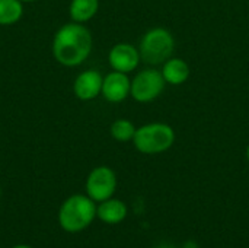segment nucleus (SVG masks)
<instances>
[{"instance_id":"f3484780","label":"nucleus","mask_w":249,"mask_h":248,"mask_svg":"<svg viewBox=\"0 0 249 248\" xmlns=\"http://www.w3.org/2000/svg\"><path fill=\"white\" fill-rule=\"evenodd\" d=\"M19 1H22L25 4V3H34V1H38V0H19Z\"/></svg>"},{"instance_id":"f257e3e1","label":"nucleus","mask_w":249,"mask_h":248,"mask_svg":"<svg viewBox=\"0 0 249 248\" xmlns=\"http://www.w3.org/2000/svg\"><path fill=\"white\" fill-rule=\"evenodd\" d=\"M92 32L77 22L61 25L51 41V53L54 60L64 67H77L83 64L92 53Z\"/></svg>"},{"instance_id":"f8f14e48","label":"nucleus","mask_w":249,"mask_h":248,"mask_svg":"<svg viewBox=\"0 0 249 248\" xmlns=\"http://www.w3.org/2000/svg\"><path fill=\"white\" fill-rule=\"evenodd\" d=\"M99 10V0H70L69 16L73 22L86 23L96 16Z\"/></svg>"},{"instance_id":"0eeeda50","label":"nucleus","mask_w":249,"mask_h":248,"mask_svg":"<svg viewBox=\"0 0 249 248\" xmlns=\"http://www.w3.org/2000/svg\"><path fill=\"white\" fill-rule=\"evenodd\" d=\"M140 60L139 48L128 42H118L108 53V63L111 69L127 75L139 66Z\"/></svg>"},{"instance_id":"9b49d317","label":"nucleus","mask_w":249,"mask_h":248,"mask_svg":"<svg viewBox=\"0 0 249 248\" xmlns=\"http://www.w3.org/2000/svg\"><path fill=\"white\" fill-rule=\"evenodd\" d=\"M163 75V79L169 85H182L190 79L191 69L188 63L182 58H169L163 63V69L160 70Z\"/></svg>"},{"instance_id":"2eb2a0df","label":"nucleus","mask_w":249,"mask_h":248,"mask_svg":"<svg viewBox=\"0 0 249 248\" xmlns=\"http://www.w3.org/2000/svg\"><path fill=\"white\" fill-rule=\"evenodd\" d=\"M182 248H198V247H197V244H196L194 241H188V243H187V244H185Z\"/></svg>"},{"instance_id":"a211bd4d","label":"nucleus","mask_w":249,"mask_h":248,"mask_svg":"<svg viewBox=\"0 0 249 248\" xmlns=\"http://www.w3.org/2000/svg\"><path fill=\"white\" fill-rule=\"evenodd\" d=\"M247 158H248V161H249V145H248V148H247Z\"/></svg>"},{"instance_id":"f03ea898","label":"nucleus","mask_w":249,"mask_h":248,"mask_svg":"<svg viewBox=\"0 0 249 248\" xmlns=\"http://www.w3.org/2000/svg\"><path fill=\"white\" fill-rule=\"evenodd\" d=\"M96 218V202L88 194L67 197L58 209V224L63 231L77 234L85 231Z\"/></svg>"},{"instance_id":"4468645a","label":"nucleus","mask_w":249,"mask_h":248,"mask_svg":"<svg viewBox=\"0 0 249 248\" xmlns=\"http://www.w3.org/2000/svg\"><path fill=\"white\" fill-rule=\"evenodd\" d=\"M136 126L133 124V121L127 120V118H118L115 120L111 127H109V134L114 140L125 143L133 140L134 133H136Z\"/></svg>"},{"instance_id":"dca6fc26","label":"nucleus","mask_w":249,"mask_h":248,"mask_svg":"<svg viewBox=\"0 0 249 248\" xmlns=\"http://www.w3.org/2000/svg\"><path fill=\"white\" fill-rule=\"evenodd\" d=\"M12 248H34V247L26 246V244H18V246H15V247H12Z\"/></svg>"},{"instance_id":"ddd939ff","label":"nucleus","mask_w":249,"mask_h":248,"mask_svg":"<svg viewBox=\"0 0 249 248\" xmlns=\"http://www.w3.org/2000/svg\"><path fill=\"white\" fill-rule=\"evenodd\" d=\"M23 16V3L19 0H0V26H12Z\"/></svg>"},{"instance_id":"9d476101","label":"nucleus","mask_w":249,"mask_h":248,"mask_svg":"<svg viewBox=\"0 0 249 248\" xmlns=\"http://www.w3.org/2000/svg\"><path fill=\"white\" fill-rule=\"evenodd\" d=\"M127 205L120 199H107L96 206V218L108 225L121 224L127 218Z\"/></svg>"},{"instance_id":"7ed1b4c3","label":"nucleus","mask_w":249,"mask_h":248,"mask_svg":"<svg viewBox=\"0 0 249 248\" xmlns=\"http://www.w3.org/2000/svg\"><path fill=\"white\" fill-rule=\"evenodd\" d=\"M133 143L140 153H163L175 143V132L166 123H149L136 129Z\"/></svg>"},{"instance_id":"20e7f679","label":"nucleus","mask_w":249,"mask_h":248,"mask_svg":"<svg viewBox=\"0 0 249 248\" xmlns=\"http://www.w3.org/2000/svg\"><path fill=\"white\" fill-rule=\"evenodd\" d=\"M175 48L174 35L165 28H153L147 31L139 44L140 58L147 64H162L171 58Z\"/></svg>"},{"instance_id":"6ab92c4d","label":"nucleus","mask_w":249,"mask_h":248,"mask_svg":"<svg viewBox=\"0 0 249 248\" xmlns=\"http://www.w3.org/2000/svg\"><path fill=\"white\" fill-rule=\"evenodd\" d=\"M0 197H1V187H0Z\"/></svg>"},{"instance_id":"39448f33","label":"nucleus","mask_w":249,"mask_h":248,"mask_svg":"<svg viewBox=\"0 0 249 248\" xmlns=\"http://www.w3.org/2000/svg\"><path fill=\"white\" fill-rule=\"evenodd\" d=\"M165 79L162 72L156 69H146L139 72L131 80L130 95L137 102H150L156 99L165 89Z\"/></svg>"},{"instance_id":"1a4fd4ad","label":"nucleus","mask_w":249,"mask_h":248,"mask_svg":"<svg viewBox=\"0 0 249 248\" xmlns=\"http://www.w3.org/2000/svg\"><path fill=\"white\" fill-rule=\"evenodd\" d=\"M130 91H131V80L127 73L112 70L107 76H104L101 95L108 102L117 104L124 101L127 96H130Z\"/></svg>"},{"instance_id":"423d86ee","label":"nucleus","mask_w":249,"mask_h":248,"mask_svg":"<svg viewBox=\"0 0 249 248\" xmlns=\"http://www.w3.org/2000/svg\"><path fill=\"white\" fill-rule=\"evenodd\" d=\"M86 194L96 203L111 199L117 190V175L109 167L101 165L93 168L85 183Z\"/></svg>"},{"instance_id":"6e6552de","label":"nucleus","mask_w":249,"mask_h":248,"mask_svg":"<svg viewBox=\"0 0 249 248\" xmlns=\"http://www.w3.org/2000/svg\"><path fill=\"white\" fill-rule=\"evenodd\" d=\"M104 76L95 70L89 69L79 73L73 82V94L80 101H92L98 98L102 92Z\"/></svg>"}]
</instances>
